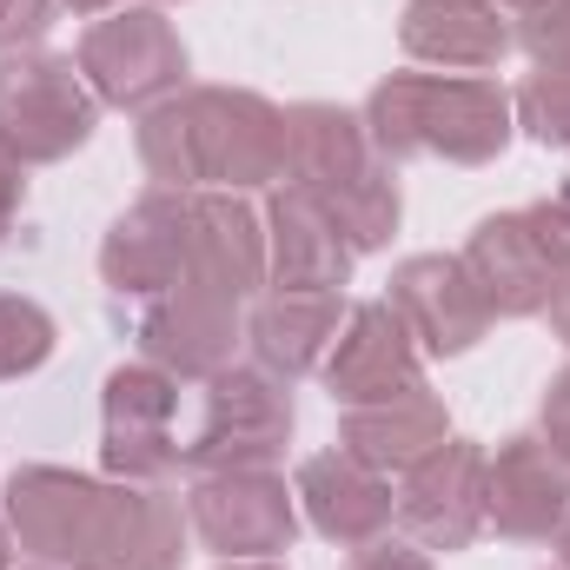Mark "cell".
<instances>
[{"label":"cell","instance_id":"603a6c76","mask_svg":"<svg viewBox=\"0 0 570 570\" xmlns=\"http://www.w3.org/2000/svg\"><path fill=\"white\" fill-rule=\"evenodd\" d=\"M325 213L338 219V233H345V246H352L358 259H365V253H385L392 233H399V219H405L399 173H392V166H372L365 179H352L345 193H332Z\"/></svg>","mask_w":570,"mask_h":570},{"label":"cell","instance_id":"484cf974","mask_svg":"<svg viewBox=\"0 0 570 570\" xmlns=\"http://www.w3.org/2000/svg\"><path fill=\"white\" fill-rule=\"evenodd\" d=\"M511 33H518V53L538 73H564L570 80V0H538L524 13H511Z\"/></svg>","mask_w":570,"mask_h":570},{"label":"cell","instance_id":"e0dca14e","mask_svg":"<svg viewBox=\"0 0 570 570\" xmlns=\"http://www.w3.org/2000/svg\"><path fill=\"white\" fill-rule=\"evenodd\" d=\"M259 219H266V292H345L352 285L358 253L345 246L318 193L273 186Z\"/></svg>","mask_w":570,"mask_h":570},{"label":"cell","instance_id":"ac0fdd59","mask_svg":"<svg viewBox=\"0 0 570 570\" xmlns=\"http://www.w3.org/2000/svg\"><path fill=\"white\" fill-rule=\"evenodd\" d=\"M399 47L425 73H498L518 53V33L498 0H405Z\"/></svg>","mask_w":570,"mask_h":570},{"label":"cell","instance_id":"5b68a950","mask_svg":"<svg viewBox=\"0 0 570 570\" xmlns=\"http://www.w3.org/2000/svg\"><path fill=\"white\" fill-rule=\"evenodd\" d=\"M80 73L94 87L100 107L114 114H153L159 100L186 94L193 87V53L173 27V13L153 0H134L120 13H100L87 33H80Z\"/></svg>","mask_w":570,"mask_h":570},{"label":"cell","instance_id":"3957f363","mask_svg":"<svg viewBox=\"0 0 570 570\" xmlns=\"http://www.w3.org/2000/svg\"><path fill=\"white\" fill-rule=\"evenodd\" d=\"M358 120L385 166H405V159L491 166L518 140L511 87H498V73H425V67L385 73L365 94Z\"/></svg>","mask_w":570,"mask_h":570},{"label":"cell","instance_id":"7402d4cb","mask_svg":"<svg viewBox=\"0 0 570 570\" xmlns=\"http://www.w3.org/2000/svg\"><path fill=\"white\" fill-rule=\"evenodd\" d=\"M451 438V412L431 385H412L399 399H379V405H352L338 412V444L352 458H365L372 471L385 478H405L419 458H431L438 444Z\"/></svg>","mask_w":570,"mask_h":570},{"label":"cell","instance_id":"6da1fadb","mask_svg":"<svg viewBox=\"0 0 570 570\" xmlns=\"http://www.w3.org/2000/svg\"><path fill=\"white\" fill-rule=\"evenodd\" d=\"M0 518L27 564L53 570H179L186 564V498L166 484L87 478L67 464H13L0 484Z\"/></svg>","mask_w":570,"mask_h":570},{"label":"cell","instance_id":"30bf717a","mask_svg":"<svg viewBox=\"0 0 570 570\" xmlns=\"http://www.w3.org/2000/svg\"><path fill=\"white\" fill-rule=\"evenodd\" d=\"M292 498H298V518H305L325 544H338V551H365V544L392 538V524H399V478L372 471V464L352 458L345 444L298 458Z\"/></svg>","mask_w":570,"mask_h":570},{"label":"cell","instance_id":"7a4b0ae2","mask_svg":"<svg viewBox=\"0 0 570 570\" xmlns=\"http://www.w3.org/2000/svg\"><path fill=\"white\" fill-rule=\"evenodd\" d=\"M140 166L173 193H266L285 173V107L253 87H186L134 127Z\"/></svg>","mask_w":570,"mask_h":570},{"label":"cell","instance_id":"9a60e30c","mask_svg":"<svg viewBox=\"0 0 570 570\" xmlns=\"http://www.w3.org/2000/svg\"><path fill=\"white\" fill-rule=\"evenodd\" d=\"M186 206L193 193L173 186H146L140 199L107 226L100 239V285L114 298H166L173 285H186Z\"/></svg>","mask_w":570,"mask_h":570},{"label":"cell","instance_id":"5bb4252c","mask_svg":"<svg viewBox=\"0 0 570 570\" xmlns=\"http://www.w3.org/2000/svg\"><path fill=\"white\" fill-rule=\"evenodd\" d=\"M385 298H392V312L405 318V332L419 338L425 358H464L498 325L484 312V298H478V285H471L458 253H412V259H399L392 279H385Z\"/></svg>","mask_w":570,"mask_h":570},{"label":"cell","instance_id":"f546056e","mask_svg":"<svg viewBox=\"0 0 570 570\" xmlns=\"http://www.w3.org/2000/svg\"><path fill=\"white\" fill-rule=\"evenodd\" d=\"M345 570H438V564H431V551H419L412 538H379V544L352 551Z\"/></svg>","mask_w":570,"mask_h":570},{"label":"cell","instance_id":"1f68e13d","mask_svg":"<svg viewBox=\"0 0 570 570\" xmlns=\"http://www.w3.org/2000/svg\"><path fill=\"white\" fill-rule=\"evenodd\" d=\"M538 318L551 325V338H558V345H564V352H570V273H564V279H558V285H551V305H544Z\"/></svg>","mask_w":570,"mask_h":570},{"label":"cell","instance_id":"7c38bea8","mask_svg":"<svg viewBox=\"0 0 570 570\" xmlns=\"http://www.w3.org/2000/svg\"><path fill=\"white\" fill-rule=\"evenodd\" d=\"M318 379H325V399L352 412V405H379V399L425 385V352L405 332V318L392 312V298H365V305H345L338 345Z\"/></svg>","mask_w":570,"mask_h":570},{"label":"cell","instance_id":"4316f807","mask_svg":"<svg viewBox=\"0 0 570 570\" xmlns=\"http://www.w3.org/2000/svg\"><path fill=\"white\" fill-rule=\"evenodd\" d=\"M518 213H524V226H531L538 253L551 259V273L564 279V273H570V186L544 193V199H531V206H518Z\"/></svg>","mask_w":570,"mask_h":570},{"label":"cell","instance_id":"74e56055","mask_svg":"<svg viewBox=\"0 0 570 570\" xmlns=\"http://www.w3.org/2000/svg\"><path fill=\"white\" fill-rule=\"evenodd\" d=\"M20 570H53V564H20Z\"/></svg>","mask_w":570,"mask_h":570},{"label":"cell","instance_id":"52a82bcc","mask_svg":"<svg viewBox=\"0 0 570 570\" xmlns=\"http://www.w3.org/2000/svg\"><path fill=\"white\" fill-rule=\"evenodd\" d=\"M298 498L273 464L246 471H193L186 484V531L199 551L219 564H253V558H285L298 538Z\"/></svg>","mask_w":570,"mask_h":570},{"label":"cell","instance_id":"44dd1931","mask_svg":"<svg viewBox=\"0 0 570 570\" xmlns=\"http://www.w3.org/2000/svg\"><path fill=\"white\" fill-rule=\"evenodd\" d=\"M372 166H385L372 153V134L352 107H332V100H298L285 107V173L279 186H305L318 199L345 193L352 179H365Z\"/></svg>","mask_w":570,"mask_h":570},{"label":"cell","instance_id":"8992f818","mask_svg":"<svg viewBox=\"0 0 570 570\" xmlns=\"http://www.w3.org/2000/svg\"><path fill=\"white\" fill-rule=\"evenodd\" d=\"M298 431L292 385L266 365H226L206 379L199 425L186 438V471H246V464H279Z\"/></svg>","mask_w":570,"mask_h":570},{"label":"cell","instance_id":"d6986e66","mask_svg":"<svg viewBox=\"0 0 570 570\" xmlns=\"http://www.w3.org/2000/svg\"><path fill=\"white\" fill-rule=\"evenodd\" d=\"M458 259H464V273H471V285H478V298H484L491 318H538V312L551 305L558 273H551V259L538 253L524 213H484V219L464 233Z\"/></svg>","mask_w":570,"mask_h":570},{"label":"cell","instance_id":"d6a6232c","mask_svg":"<svg viewBox=\"0 0 570 570\" xmlns=\"http://www.w3.org/2000/svg\"><path fill=\"white\" fill-rule=\"evenodd\" d=\"M67 13H80V20H100V13H120V7H134V0H60Z\"/></svg>","mask_w":570,"mask_h":570},{"label":"cell","instance_id":"e575fe53","mask_svg":"<svg viewBox=\"0 0 570 570\" xmlns=\"http://www.w3.org/2000/svg\"><path fill=\"white\" fill-rule=\"evenodd\" d=\"M551 544H558V570H570V518H564V531H558Z\"/></svg>","mask_w":570,"mask_h":570},{"label":"cell","instance_id":"f1b7e54d","mask_svg":"<svg viewBox=\"0 0 570 570\" xmlns=\"http://www.w3.org/2000/svg\"><path fill=\"white\" fill-rule=\"evenodd\" d=\"M538 438L551 444V458L570 471V365H564V372H551V385H544V405H538Z\"/></svg>","mask_w":570,"mask_h":570},{"label":"cell","instance_id":"4dcf8cb0","mask_svg":"<svg viewBox=\"0 0 570 570\" xmlns=\"http://www.w3.org/2000/svg\"><path fill=\"white\" fill-rule=\"evenodd\" d=\"M20 206H27V166H13V159L0 153V253H7V239H13V226H20Z\"/></svg>","mask_w":570,"mask_h":570},{"label":"cell","instance_id":"83f0119b","mask_svg":"<svg viewBox=\"0 0 570 570\" xmlns=\"http://www.w3.org/2000/svg\"><path fill=\"white\" fill-rule=\"evenodd\" d=\"M60 0H0V53H27L47 40Z\"/></svg>","mask_w":570,"mask_h":570},{"label":"cell","instance_id":"8d00e7d4","mask_svg":"<svg viewBox=\"0 0 570 570\" xmlns=\"http://www.w3.org/2000/svg\"><path fill=\"white\" fill-rule=\"evenodd\" d=\"M498 7H504V13H524V7H538V0H498Z\"/></svg>","mask_w":570,"mask_h":570},{"label":"cell","instance_id":"4fadbf2b","mask_svg":"<svg viewBox=\"0 0 570 570\" xmlns=\"http://www.w3.org/2000/svg\"><path fill=\"white\" fill-rule=\"evenodd\" d=\"M570 518V471L551 458L538 431L498 438L484 451V531L511 544H551Z\"/></svg>","mask_w":570,"mask_h":570},{"label":"cell","instance_id":"277c9868","mask_svg":"<svg viewBox=\"0 0 570 570\" xmlns=\"http://www.w3.org/2000/svg\"><path fill=\"white\" fill-rule=\"evenodd\" d=\"M100 127V100L73 53H0V153L13 166H60Z\"/></svg>","mask_w":570,"mask_h":570},{"label":"cell","instance_id":"9c48e42d","mask_svg":"<svg viewBox=\"0 0 570 570\" xmlns=\"http://www.w3.org/2000/svg\"><path fill=\"white\" fill-rule=\"evenodd\" d=\"M399 531L419 551H471L484 538V444L478 438H444L431 458H419L399 478Z\"/></svg>","mask_w":570,"mask_h":570},{"label":"cell","instance_id":"836d02e7","mask_svg":"<svg viewBox=\"0 0 570 570\" xmlns=\"http://www.w3.org/2000/svg\"><path fill=\"white\" fill-rule=\"evenodd\" d=\"M13 558H20V544H13V531H7V518H0V570H13Z\"/></svg>","mask_w":570,"mask_h":570},{"label":"cell","instance_id":"2e32d148","mask_svg":"<svg viewBox=\"0 0 570 570\" xmlns=\"http://www.w3.org/2000/svg\"><path fill=\"white\" fill-rule=\"evenodd\" d=\"M186 285L233 298V305L266 292V219L246 206V193H193V206H186Z\"/></svg>","mask_w":570,"mask_h":570},{"label":"cell","instance_id":"f35d334b","mask_svg":"<svg viewBox=\"0 0 570 570\" xmlns=\"http://www.w3.org/2000/svg\"><path fill=\"white\" fill-rule=\"evenodd\" d=\"M159 7H173V0H159Z\"/></svg>","mask_w":570,"mask_h":570},{"label":"cell","instance_id":"d4e9b609","mask_svg":"<svg viewBox=\"0 0 570 570\" xmlns=\"http://www.w3.org/2000/svg\"><path fill=\"white\" fill-rule=\"evenodd\" d=\"M511 114H518V134L524 140H538L544 153L570 159V80L564 73H531L511 94Z\"/></svg>","mask_w":570,"mask_h":570},{"label":"cell","instance_id":"ba28073f","mask_svg":"<svg viewBox=\"0 0 570 570\" xmlns=\"http://www.w3.org/2000/svg\"><path fill=\"white\" fill-rule=\"evenodd\" d=\"M100 471L120 484H166L186 471L179 444V379L159 365H114L100 385Z\"/></svg>","mask_w":570,"mask_h":570},{"label":"cell","instance_id":"d590c367","mask_svg":"<svg viewBox=\"0 0 570 570\" xmlns=\"http://www.w3.org/2000/svg\"><path fill=\"white\" fill-rule=\"evenodd\" d=\"M219 570H285L279 558H253V564H219Z\"/></svg>","mask_w":570,"mask_h":570},{"label":"cell","instance_id":"8fae6325","mask_svg":"<svg viewBox=\"0 0 570 570\" xmlns=\"http://www.w3.org/2000/svg\"><path fill=\"white\" fill-rule=\"evenodd\" d=\"M134 345H140L146 365H159L166 379L179 385H206L213 372H226L246 345V305L233 298H213V292H166V298H146L140 318H134Z\"/></svg>","mask_w":570,"mask_h":570},{"label":"cell","instance_id":"ffe728a7","mask_svg":"<svg viewBox=\"0 0 570 570\" xmlns=\"http://www.w3.org/2000/svg\"><path fill=\"white\" fill-rule=\"evenodd\" d=\"M345 325V292H266L246 312V345L253 365H266L273 379L298 385L312 372H325L332 345Z\"/></svg>","mask_w":570,"mask_h":570},{"label":"cell","instance_id":"cb8c5ba5","mask_svg":"<svg viewBox=\"0 0 570 570\" xmlns=\"http://www.w3.org/2000/svg\"><path fill=\"white\" fill-rule=\"evenodd\" d=\"M60 345V325L40 298H20V292H0V385L13 379H33Z\"/></svg>","mask_w":570,"mask_h":570}]
</instances>
